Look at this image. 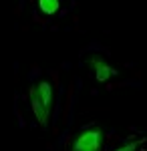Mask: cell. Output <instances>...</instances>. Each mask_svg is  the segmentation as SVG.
<instances>
[{"mask_svg":"<svg viewBox=\"0 0 147 151\" xmlns=\"http://www.w3.org/2000/svg\"><path fill=\"white\" fill-rule=\"evenodd\" d=\"M103 149V131L87 129L73 143V151H101Z\"/></svg>","mask_w":147,"mask_h":151,"instance_id":"obj_1","label":"cell"},{"mask_svg":"<svg viewBox=\"0 0 147 151\" xmlns=\"http://www.w3.org/2000/svg\"><path fill=\"white\" fill-rule=\"evenodd\" d=\"M36 93L40 97V101L45 103L46 109H53V101H55V91H53V85L50 81H40L36 85Z\"/></svg>","mask_w":147,"mask_h":151,"instance_id":"obj_4","label":"cell"},{"mask_svg":"<svg viewBox=\"0 0 147 151\" xmlns=\"http://www.w3.org/2000/svg\"><path fill=\"white\" fill-rule=\"evenodd\" d=\"M89 67L93 69V73H95V79L99 83H107L111 77H115L117 75V70L105 60V58L101 57H91L89 58Z\"/></svg>","mask_w":147,"mask_h":151,"instance_id":"obj_2","label":"cell"},{"mask_svg":"<svg viewBox=\"0 0 147 151\" xmlns=\"http://www.w3.org/2000/svg\"><path fill=\"white\" fill-rule=\"evenodd\" d=\"M61 6V0H38V8L45 14H55Z\"/></svg>","mask_w":147,"mask_h":151,"instance_id":"obj_5","label":"cell"},{"mask_svg":"<svg viewBox=\"0 0 147 151\" xmlns=\"http://www.w3.org/2000/svg\"><path fill=\"white\" fill-rule=\"evenodd\" d=\"M30 109L34 113V119L38 121L40 127H46L48 125V117H50V109H46L45 103L40 101V97L36 93V87L30 89Z\"/></svg>","mask_w":147,"mask_h":151,"instance_id":"obj_3","label":"cell"},{"mask_svg":"<svg viewBox=\"0 0 147 151\" xmlns=\"http://www.w3.org/2000/svg\"><path fill=\"white\" fill-rule=\"evenodd\" d=\"M137 147H139V141H133V143H127V145H121L119 149H115V151H135Z\"/></svg>","mask_w":147,"mask_h":151,"instance_id":"obj_6","label":"cell"}]
</instances>
